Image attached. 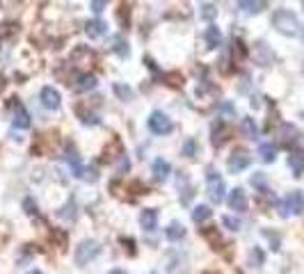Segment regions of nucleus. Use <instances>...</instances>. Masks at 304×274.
Wrapping results in <instances>:
<instances>
[{
	"mask_svg": "<svg viewBox=\"0 0 304 274\" xmlns=\"http://www.w3.org/2000/svg\"><path fill=\"white\" fill-rule=\"evenodd\" d=\"M23 208H26L28 215H37V203H34L32 199H26V201H23Z\"/></svg>",
	"mask_w": 304,
	"mask_h": 274,
	"instance_id": "obj_34",
	"label": "nucleus"
},
{
	"mask_svg": "<svg viewBox=\"0 0 304 274\" xmlns=\"http://www.w3.org/2000/svg\"><path fill=\"white\" fill-rule=\"evenodd\" d=\"M76 92H90L96 87V76L94 73H80V76L76 78Z\"/></svg>",
	"mask_w": 304,
	"mask_h": 274,
	"instance_id": "obj_12",
	"label": "nucleus"
},
{
	"mask_svg": "<svg viewBox=\"0 0 304 274\" xmlns=\"http://www.w3.org/2000/svg\"><path fill=\"white\" fill-rule=\"evenodd\" d=\"M151 274H156V272H151Z\"/></svg>",
	"mask_w": 304,
	"mask_h": 274,
	"instance_id": "obj_40",
	"label": "nucleus"
},
{
	"mask_svg": "<svg viewBox=\"0 0 304 274\" xmlns=\"http://www.w3.org/2000/svg\"><path fill=\"white\" fill-rule=\"evenodd\" d=\"M227 203H229V208L236 210V213H245V210H247V194H245V190L243 188L231 190Z\"/></svg>",
	"mask_w": 304,
	"mask_h": 274,
	"instance_id": "obj_7",
	"label": "nucleus"
},
{
	"mask_svg": "<svg viewBox=\"0 0 304 274\" xmlns=\"http://www.w3.org/2000/svg\"><path fill=\"white\" fill-rule=\"evenodd\" d=\"M206 183H208V194H210V199L213 201H222L224 199V180H222V176L218 174L215 169H208V174H206Z\"/></svg>",
	"mask_w": 304,
	"mask_h": 274,
	"instance_id": "obj_3",
	"label": "nucleus"
},
{
	"mask_svg": "<svg viewBox=\"0 0 304 274\" xmlns=\"http://www.w3.org/2000/svg\"><path fill=\"white\" fill-rule=\"evenodd\" d=\"M154 176H156V180H165L169 176V171H171V167H169V163L167 160H163V158H158V160H154Z\"/></svg>",
	"mask_w": 304,
	"mask_h": 274,
	"instance_id": "obj_15",
	"label": "nucleus"
},
{
	"mask_svg": "<svg viewBox=\"0 0 304 274\" xmlns=\"http://www.w3.org/2000/svg\"><path fill=\"white\" fill-rule=\"evenodd\" d=\"M140 224H142V229H144V231H156V226H158V210H156V208L142 210Z\"/></svg>",
	"mask_w": 304,
	"mask_h": 274,
	"instance_id": "obj_9",
	"label": "nucleus"
},
{
	"mask_svg": "<svg viewBox=\"0 0 304 274\" xmlns=\"http://www.w3.org/2000/svg\"><path fill=\"white\" fill-rule=\"evenodd\" d=\"M165 80H167L169 87H183V76L179 71H171V73H165Z\"/></svg>",
	"mask_w": 304,
	"mask_h": 274,
	"instance_id": "obj_28",
	"label": "nucleus"
},
{
	"mask_svg": "<svg viewBox=\"0 0 304 274\" xmlns=\"http://www.w3.org/2000/svg\"><path fill=\"white\" fill-rule=\"evenodd\" d=\"M210 215H213V210H210L208 206H197V208L192 210V219H194L197 224H199V222H206Z\"/></svg>",
	"mask_w": 304,
	"mask_h": 274,
	"instance_id": "obj_24",
	"label": "nucleus"
},
{
	"mask_svg": "<svg viewBox=\"0 0 304 274\" xmlns=\"http://www.w3.org/2000/svg\"><path fill=\"white\" fill-rule=\"evenodd\" d=\"M112 51L117 53L119 57H128V43L124 41V37L121 34H117V37H112Z\"/></svg>",
	"mask_w": 304,
	"mask_h": 274,
	"instance_id": "obj_20",
	"label": "nucleus"
},
{
	"mask_svg": "<svg viewBox=\"0 0 304 274\" xmlns=\"http://www.w3.org/2000/svg\"><path fill=\"white\" fill-rule=\"evenodd\" d=\"M304 213V194L302 192H291L281 203V215H302Z\"/></svg>",
	"mask_w": 304,
	"mask_h": 274,
	"instance_id": "obj_5",
	"label": "nucleus"
},
{
	"mask_svg": "<svg viewBox=\"0 0 304 274\" xmlns=\"http://www.w3.org/2000/svg\"><path fill=\"white\" fill-rule=\"evenodd\" d=\"M107 274H128V272H126V270H110Z\"/></svg>",
	"mask_w": 304,
	"mask_h": 274,
	"instance_id": "obj_38",
	"label": "nucleus"
},
{
	"mask_svg": "<svg viewBox=\"0 0 304 274\" xmlns=\"http://www.w3.org/2000/svg\"><path fill=\"white\" fill-rule=\"evenodd\" d=\"M99 254H101V244L96 242V240H82V242L76 247L73 258H76L78 265H87V263L94 261Z\"/></svg>",
	"mask_w": 304,
	"mask_h": 274,
	"instance_id": "obj_2",
	"label": "nucleus"
},
{
	"mask_svg": "<svg viewBox=\"0 0 304 274\" xmlns=\"http://www.w3.org/2000/svg\"><path fill=\"white\" fill-rule=\"evenodd\" d=\"M258 153H261L263 163H274V158H277V149L272 144H261L258 146Z\"/></svg>",
	"mask_w": 304,
	"mask_h": 274,
	"instance_id": "obj_23",
	"label": "nucleus"
},
{
	"mask_svg": "<svg viewBox=\"0 0 304 274\" xmlns=\"http://www.w3.org/2000/svg\"><path fill=\"white\" fill-rule=\"evenodd\" d=\"M85 32H87V37H90V39H99V37H103V34L107 32V26L101 21V18H94V21H87Z\"/></svg>",
	"mask_w": 304,
	"mask_h": 274,
	"instance_id": "obj_10",
	"label": "nucleus"
},
{
	"mask_svg": "<svg viewBox=\"0 0 304 274\" xmlns=\"http://www.w3.org/2000/svg\"><path fill=\"white\" fill-rule=\"evenodd\" d=\"M121 244H124V247H128V254H135V247H133V240L131 238H121Z\"/></svg>",
	"mask_w": 304,
	"mask_h": 274,
	"instance_id": "obj_37",
	"label": "nucleus"
},
{
	"mask_svg": "<svg viewBox=\"0 0 304 274\" xmlns=\"http://www.w3.org/2000/svg\"><path fill=\"white\" fill-rule=\"evenodd\" d=\"M272 26L281 34H286V37H293V34H297V30H300V21H297V16L291 9H277L272 14Z\"/></svg>",
	"mask_w": 304,
	"mask_h": 274,
	"instance_id": "obj_1",
	"label": "nucleus"
},
{
	"mask_svg": "<svg viewBox=\"0 0 304 274\" xmlns=\"http://www.w3.org/2000/svg\"><path fill=\"white\" fill-rule=\"evenodd\" d=\"M165 236H167L171 242H176V240H181L185 236V229H183V224H179V222H171L167 229H165Z\"/></svg>",
	"mask_w": 304,
	"mask_h": 274,
	"instance_id": "obj_18",
	"label": "nucleus"
},
{
	"mask_svg": "<svg viewBox=\"0 0 304 274\" xmlns=\"http://www.w3.org/2000/svg\"><path fill=\"white\" fill-rule=\"evenodd\" d=\"M41 103L44 107H48V110H57L60 107V92L53 89V87H44L41 89Z\"/></svg>",
	"mask_w": 304,
	"mask_h": 274,
	"instance_id": "obj_8",
	"label": "nucleus"
},
{
	"mask_svg": "<svg viewBox=\"0 0 304 274\" xmlns=\"http://www.w3.org/2000/svg\"><path fill=\"white\" fill-rule=\"evenodd\" d=\"M249 153L245 149H236L231 153V158H229V163H227V167L231 174H238V171H243V169H247L249 167Z\"/></svg>",
	"mask_w": 304,
	"mask_h": 274,
	"instance_id": "obj_6",
	"label": "nucleus"
},
{
	"mask_svg": "<svg viewBox=\"0 0 304 274\" xmlns=\"http://www.w3.org/2000/svg\"><path fill=\"white\" fill-rule=\"evenodd\" d=\"M256 57H258V62H261L263 66H268L270 62L274 60V55L270 51H268V46L266 43H256Z\"/></svg>",
	"mask_w": 304,
	"mask_h": 274,
	"instance_id": "obj_22",
	"label": "nucleus"
},
{
	"mask_svg": "<svg viewBox=\"0 0 304 274\" xmlns=\"http://www.w3.org/2000/svg\"><path fill=\"white\" fill-rule=\"evenodd\" d=\"M14 126L21 130L30 128V115H28V110L23 105H16V112H14Z\"/></svg>",
	"mask_w": 304,
	"mask_h": 274,
	"instance_id": "obj_14",
	"label": "nucleus"
},
{
	"mask_svg": "<svg viewBox=\"0 0 304 274\" xmlns=\"http://www.w3.org/2000/svg\"><path fill=\"white\" fill-rule=\"evenodd\" d=\"M128 21H131V7H128V5H121V7H119V23H121V26H128Z\"/></svg>",
	"mask_w": 304,
	"mask_h": 274,
	"instance_id": "obj_30",
	"label": "nucleus"
},
{
	"mask_svg": "<svg viewBox=\"0 0 304 274\" xmlns=\"http://www.w3.org/2000/svg\"><path fill=\"white\" fill-rule=\"evenodd\" d=\"M149 128H151V133H156V135H167L171 133V119L165 112H160V110H156V112H151V117H149Z\"/></svg>",
	"mask_w": 304,
	"mask_h": 274,
	"instance_id": "obj_4",
	"label": "nucleus"
},
{
	"mask_svg": "<svg viewBox=\"0 0 304 274\" xmlns=\"http://www.w3.org/2000/svg\"><path fill=\"white\" fill-rule=\"evenodd\" d=\"M28 274H41V270H30Z\"/></svg>",
	"mask_w": 304,
	"mask_h": 274,
	"instance_id": "obj_39",
	"label": "nucleus"
},
{
	"mask_svg": "<svg viewBox=\"0 0 304 274\" xmlns=\"http://www.w3.org/2000/svg\"><path fill=\"white\" fill-rule=\"evenodd\" d=\"M243 133L249 137V140H254V137L258 135V128H256V124H254V119H249V117H245L243 119Z\"/></svg>",
	"mask_w": 304,
	"mask_h": 274,
	"instance_id": "obj_26",
	"label": "nucleus"
},
{
	"mask_svg": "<svg viewBox=\"0 0 304 274\" xmlns=\"http://www.w3.org/2000/svg\"><path fill=\"white\" fill-rule=\"evenodd\" d=\"M206 43H208V48H218L222 43V32H220L218 26L206 28Z\"/></svg>",
	"mask_w": 304,
	"mask_h": 274,
	"instance_id": "obj_16",
	"label": "nucleus"
},
{
	"mask_svg": "<svg viewBox=\"0 0 304 274\" xmlns=\"http://www.w3.org/2000/svg\"><path fill=\"white\" fill-rule=\"evenodd\" d=\"M204 236L210 240V244H215V249H218V242H222V238H220V233H218V229H213V226H208V229H204Z\"/></svg>",
	"mask_w": 304,
	"mask_h": 274,
	"instance_id": "obj_29",
	"label": "nucleus"
},
{
	"mask_svg": "<svg viewBox=\"0 0 304 274\" xmlns=\"http://www.w3.org/2000/svg\"><path fill=\"white\" fill-rule=\"evenodd\" d=\"M238 7L243 9V12H247V14H258V12H263V9L268 7V3H261V0H240L238 3Z\"/></svg>",
	"mask_w": 304,
	"mask_h": 274,
	"instance_id": "obj_17",
	"label": "nucleus"
},
{
	"mask_svg": "<svg viewBox=\"0 0 304 274\" xmlns=\"http://www.w3.org/2000/svg\"><path fill=\"white\" fill-rule=\"evenodd\" d=\"M297 137H300V133H297L295 126H291V124L281 126V142L284 144H293V142H297Z\"/></svg>",
	"mask_w": 304,
	"mask_h": 274,
	"instance_id": "obj_19",
	"label": "nucleus"
},
{
	"mask_svg": "<svg viewBox=\"0 0 304 274\" xmlns=\"http://www.w3.org/2000/svg\"><path fill=\"white\" fill-rule=\"evenodd\" d=\"M90 7H92V9H94V12H96V14H101V12H103V9H105V7H107V3H103V0H94V3H90Z\"/></svg>",
	"mask_w": 304,
	"mask_h": 274,
	"instance_id": "obj_35",
	"label": "nucleus"
},
{
	"mask_svg": "<svg viewBox=\"0 0 304 274\" xmlns=\"http://www.w3.org/2000/svg\"><path fill=\"white\" fill-rule=\"evenodd\" d=\"M183 151H185V155L188 158H194V153H197V144H194V140H188L183 144Z\"/></svg>",
	"mask_w": 304,
	"mask_h": 274,
	"instance_id": "obj_32",
	"label": "nucleus"
},
{
	"mask_svg": "<svg viewBox=\"0 0 304 274\" xmlns=\"http://www.w3.org/2000/svg\"><path fill=\"white\" fill-rule=\"evenodd\" d=\"M263 183H266V178H263L261 171H258L256 176H252V185H261V188H263ZM263 190H266V188H263Z\"/></svg>",
	"mask_w": 304,
	"mask_h": 274,
	"instance_id": "obj_36",
	"label": "nucleus"
},
{
	"mask_svg": "<svg viewBox=\"0 0 304 274\" xmlns=\"http://www.w3.org/2000/svg\"><path fill=\"white\" fill-rule=\"evenodd\" d=\"M227 135H229V126L224 124V121H218V124L213 126V140H210V142H213V146H218V149H220V146L229 140Z\"/></svg>",
	"mask_w": 304,
	"mask_h": 274,
	"instance_id": "obj_11",
	"label": "nucleus"
},
{
	"mask_svg": "<svg viewBox=\"0 0 304 274\" xmlns=\"http://www.w3.org/2000/svg\"><path fill=\"white\" fill-rule=\"evenodd\" d=\"M215 14H218V7H215V5H210V3H206V5H202V16L204 18H213Z\"/></svg>",
	"mask_w": 304,
	"mask_h": 274,
	"instance_id": "obj_31",
	"label": "nucleus"
},
{
	"mask_svg": "<svg viewBox=\"0 0 304 274\" xmlns=\"http://www.w3.org/2000/svg\"><path fill=\"white\" fill-rule=\"evenodd\" d=\"M222 222H224V226H229L231 231H238V229H240V222H238V219L229 217V215H227V217H222Z\"/></svg>",
	"mask_w": 304,
	"mask_h": 274,
	"instance_id": "obj_33",
	"label": "nucleus"
},
{
	"mask_svg": "<svg viewBox=\"0 0 304 274\" xmlns=\"http://www.w3.org/2000/svg\"><path fill=\"white\" fill-rule=\"evenodd\" d=\"M67 160H69V167H71L73 176H76V178H85V167L80 165V158H78L76 153H71V155H67Z\"/></svg>",
	"mask_w": 304,
	"mask_h": 274,
	"instance_id": "obj_21",
	"label": "nucleus"
},
{
	"mask_svg": "<svg viewBox=\"0 0 304 274\" xmlns=\"http://www.w3.org/2000/svg\"><path fill=\"white\" fill-rule=\"evenodd\" d=\"M115 94L119 96L121 101H131L133 99V89L128 85H121V82H115Z\"/></svg>",
	"mask_w": 304,
	"mask_h": 274,
	"instance_id": "obj_27",
	"label": "nucleus"
},
{
	"mask_svg": "<svg viewBox=\"0 0 304 274\" xmlns=\"http://www.w3.org/2000/svg\"><path fill=\"white\" fill-rule=\"evenodd\" d=\"M288 167L293 169V174L295 176L304 174V153L302 151H293V153L288 155Z\"/></svg>",
	"mask_w": 304,
	"mask_h": 274,
	"instance_id": "obj_13",
	"label": "nucleus"
},
{
	"mask_svg": "<svg viewBox=\"0 0 304 274\" xmlns=\"http://www.w3.org/2000/svg\"><path fill=\"white\" fill-rule=\"evenodd\" d=\"M57 217H62V219H73L76 217V201H67V206H62L60 210H57Z\"/></svg>",
	"mask_w": 304,
	"mask_h": 274,
	"instance_id": "obj_25",
	"label": "nucleus"
}]
</instances>
